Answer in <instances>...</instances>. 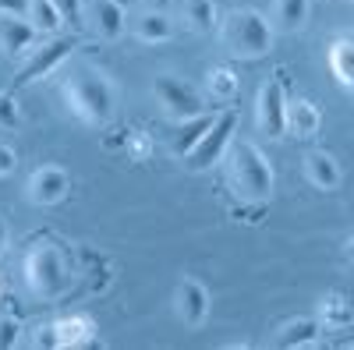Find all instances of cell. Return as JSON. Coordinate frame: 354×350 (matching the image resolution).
I'll return each mask as SVG.
<instances>
[{
  "mask_svg": "<svg viewBox=\"0 0 354 350\" xmlns=\"http://www.w3.org/2000/svg\"><path fill=\"white\" fill-rule=\"evenodd\" d=\"M61 99L64 106L78 117L82 124L88 128H100L113 117L117 96H113V85L103 71L88 68V64H75L68 68L64 81H61Z\"/></svg>",
  "mask_w": 354,
  "mask_h": 350,
  "instance_id": "6da1fadb",
  "label": "cell"
},
{
  "mask_svg": "<svg viewBox=\"0 0 354 350\" xmlns=\"http://www.w3.org/2000/svg\"><path fill=\"white\" fill-rule=\"evenodd\" d=\"M223 163H227L230 191L238 202H245V206H266V202L273 198V184H277L273 163L266 159V153L255 142H248V138L230 142Z\"/></svg>",
  "mask_w": 354,
  "mask_h": 350,
  "instance_id": "7a4b0ae2",
  "label": "cell"
},
{
  "mask_svg": "<svg viewBox=\"0 0 354 350\" xmlns=\"http://www.w3.org/2000/svg\"><path fill=\"white\" fill-rule=\"evenodd\" d=\"M277 28L255 8H234L220 18V43L238 61H262L273 50Z\"/></svg>",
  "mask_w": 354,
  "mask_h": 350,
  "instance_id": "3957f363",
  "label": "cell"
},
{
  "mask_svg": "<svg viewBox=\"0 0 354 350\" xmlns=\"http://www.w3.org/2000/svg\"><path fill=\"white\" fill-rule=\"evenodd\" d=\"M21 280L36 298H61L68 286V258L53 241H39L21 258Z\"/></svg>",
  "mask_w": 354,
  "mask_h": 350,
  "instance_id": "277c9868",
  "label": "cell"
},
{
  "mask_svg": "<svg viewBox=\"0 0 354 350\" xmlns=\"http://www.w3.org/2000/svg\"><path fill=\"white\" fill-rule=\"evenodd\" d=\"M234 128H238V117H234V110H223V113L216 117V124L205 131L202 142L185 156V166H188L192 173H202V170H213L216 163H223L230 142H234Z\"/></svg>",
  "mask_w": 354,
  "mask_h": 350,
  "instance_id": "5b68a950",
  "label": "cell"
},
{
  "mask_svg": "<svg viewBox=\"0 0 354 350\" xmlns=\"http://www.w3.org/2000/svg\"><path fill=\"white\" fill-rule=\"evenodd\" d=\"M287 89H283V75H273L270 81H262V89L255 96V128L270 138L287 135Z\"/></svg>",
  "mask_w": 354,
  "mask_h": 350,
  "instance_id": "8992f818",
  "label": "cell"
},
{
  "mask_svg": "<svg viewBox=\"0 0 354 350\" xmlns=\"http://www.w3.org/2000/svg\"><path fill=\"white\" fill-rule=\"evenodd\" d=\"M153 96L156 103L167 110V117L174 121H185V117H195V113H205V99L195 85H188L185 78L177 75H160L153 81Z\"/></svg>",
  "mask_w": 354,
  "mask_h": 350,
  "instance_id": "52a82bcc",
  "label": "cell"
},
{
  "mask_svg": "<svg viewBox=\"0 0 354 350\" xmlns=\"http://www.w3.org/2000/svg\"><path fill=\"white\" fill-rule=\"evenodd\" d=\"M71 191V173L57 163H43L28 173L25 181V198L39 209H50V206H61Z\"/></svg>",
  "mask_w": 354,
  "mask_h": 350,
  "instance_id": "ba28073f",
  "label": "cell"
},
{
  "mask_svg": "<svg viewBox=\"0 0 354 350\" xmlns=\"http://www.w3.org/2000/svg\"><path fill=\"white\" fill-rule=\"evenodd\" d=\"M71 50H78V39L75 36H53L50 43H43L39 50H32V57H28V61L21 64V71L15 75V85L21 89V85H32V81L53 75L71 57Z\"/></svg>",
  "mask_w": 354,
  "mask_h": 350,
  "instance_id": "9c48e42d",
  "label": "cell"
},
{
  "mask_svg": "<svg viewBox=\"0 0 354 350\" xmlns=\"http://www.w3.org/2000/svg\"><path fill=\"white\" fill-rule=\"evenodd\" d=\"M174 318L181 326H202L205 315H209V286L195 276H181L174 286Z\"/></svg>",
  "mask_w": 354,
  "mask_h": 350,
  "instance_id": "30bf717a",
  "label": "cell"
},
{
  "mask_svg": "<svg viewBox=\"0 0 354 350\" xmlns=\"http://www.w3.org/2000/svg\"><path fill=\"white\" fill-rule=\"evenodd\" d=\"M319 333H322V322L319 315H301V318H287V322L277 326L273 333V347L280 350H298V347H319Z\"/></svg>",
  "mask_w": 354,
  "mask_h": 350,
  "instance_id": "8fae6325",
  "label": "cell"
},
{
  "mask_svg": "<svg viewBox=\"0 0 354 350\" xmlns=\"http://www.w3.org/2000/svg\"><path fill=\"white\" fill-rule=\"evenodd\" d=\"M88 28L100 39H121L128 28V14L121 8V0H93L88 4Z\"/></svg>",
  "mask_w": 354,
  "mask_h": 350,
  "instance_id": "7c38bea8",
  "label": "cell"
},
{
  "mask_svg": "<svg viewBox=\"0 0 354 350\" xmlns=\"http://www.w3.org/2000/svg\"><path fill=\"white\" fill-rule=\"evenodd\" d=\"M216 124V113H195V117H185V121H174V138H170V153L174 156H188L195 145L202 142V135Z\"/></svg>",
  "mask_w": 354,
  "mask_h": 350,
  "instance_id": "4fadbf2b",
  "label": "cell"
},
{
  "mask_svg": "<svg viewBox=\"0 0 354 350\" xmlns=\"http://www.w3.org/2000/svg\"><path fill=\"white\" fill-rule=\"evenodd\" d=\"M39 36V28L28 21L25 14H8V11H0V50H8V53H25L28 46L36 43Z\"/></svg>",
  "mask_w": 354,
  "mask_h": 350,
  "instance_id": "5bb4252c",
  "label": "cell"
},
{
  "mask_svg": "<svg viewBox=\"0 0 354 350\" xmlns=\"http://www.w3.org/2000/svg\"><path fill=\"white\" fill-rule=\"evenodd\" d=\"M322 128V113L312 99H298L294 96L287 103V135L290 138H315Z\"/></svg>",
  "mask_w": 354,
  "mask_h": 350,
  "instance_id": "9a60e30c",
  "label": "cell"
},
{
  "mask_svg": "<svg viewBox=\"0 0 354 350\" xmlns=\"http://www.w3.org/2000/svg\"><path fill=\"white\" fill-rule=\"evenodd\" d=\"M301 166H305L308 184H312V188H319V191H337V188H340V181H344L340 163H337L330 153H308V156L301 159Z\"/></svg>",
  "mask_w": 354,
  "mask_h": 350,
  "instance_id": "2e32d148",
  "label": "cell"
},
{
  "mask_svg": "<svg viewBox=\"0 0 354 350\" xmlns=\"http://www.w3.org/2000/svg\"><path fill=\"white\" fill-rule=\"evenodd\" d=\"M131 32H135L138 43H149V46L170 43L174 39V18L163 14V11H142V14L131 18Z\"/></svg>",
  "mask_w": 354,
  "mask_h": 350,
  "instance_id": "e0dca14e",
  "label": "cell"
},
{
  "mask_svg": "<svg viewBox=\"0 0 354 350\" xmlns=\"http://www.w3.org/2000/svg\"><path fill=\"white\" fill-rule=\"evenodd\" d=\"M326 61H330L333 78L344 85L347 93H354V36H351V32H340V36L330 43Z\"/></svg>",
  "mask_w": 354,
  "mask_h": 350,
  "instance_id": "ac0fdd59",
  "label": "cell"
},
{
  "mask_svg": "<svg viewBox=\"0 0 354 350\" xmlns=\"http://www.w3.org/2000/svg\"><path fill=\"white\" fill-rule=\"evenodd\" d=\"M177 18L185 21V28H192L198 36L220 28V11L213 0H177Z\"/></svg>",
  "mask_w": 354,
  "mask_h": 350,
  "instance_id": "d6986e66",
  "label": "cell"
},
{
  "mask_svg": "<svg viewBox=\"0 0 354 350\" xmlns=\"http://www.w3.org/2000/svg\"><path fill=\"white\" fill-rule=\"evenodd\" d=\"M308 14H312V4L308 0H273V28L283 36H294V32H301V28L308 25Z\"/></svg>",
  "mask_w": 354,
  "mask_h": 350,
  "instance_id": "ffe728a7",
  "label": "cell"
},
{
  "mask_svg": "<svg viewBox=\"0 0 354 350\" xmlns=\"http://www.w3.org/2000/svg\"><path fill=\"white\" fill-rule=\"evenodd\" d=\"M319 322L326 329H347L354 322V308L340 290H330V294L319 298Z\"/></svg>",
  "mask_w": 354,
  "mask_h": 350,
  "instance_id": "44dd1931",
  "label": "cell"
},
{
  "mask_svg": "<svg viewBox=\"0 0 354 350\" xmlns=\"http://www.w3.org/2000/svg\"><path fill=\"white\" fill-rule=\"evenodd\" d=\"M57 333H61V347H93L96 343V326L88 315H68L57 322Z\"/></svg>",
  "mask_w": 354,
  "mask_h": 350,
  "instance_id": "7402d4cb",
  "label": "cell"
},
{
  "mask_svg": "<svg viewBox=\"0 0 354 350\" xmlns=\"http://www.w3.org/2000/svg\"><path fill=\"white\" fill-rule=\"evenodd\" d=\"M238 89H241V81L230 68H209L205 71V93H209L213 103H230L238 96Z\"/></svg>",
  "mask_w": 354,
  "mask_h": 350,
  "instance_id": "603a6c76",
  "label": "cell"
},
{
  "mask_svg": "<svg viewBox=\"0 0 354 350\" xmlns=\"http://www.w3.org/2000/svg\"><path fill=\"white\" fill-rule=\"evenodd\" d=\"M25 18L32 21L39 32H46V36H57L61 28L68 25L64 21V14L53 8V0H28V11H25Z\"/></svg>",
  "mask_w": 354,
  "mask_h": 350,
  "instance_id": "cb8c5ba5",
  "label": "cell"
},
{
  "mask_svg": "<svg viewBox=\"0 0 354 350\" xmlns=\"http://www.w3.org/2000/svg\"><path fill=\"white\" fill-rule=\"evenodd\" d=\"M18 124H21V106H18V99L8 96V93H0V128L15 131Z\"/></svg>",
  "mask_w": 354,
  "mask_h": 350,
  "instance_id": "d4e9b609",
  "label": "cell"
},
{
  "mask_svg": "<svg viewBox=\"0 0 354 350\" xmlns=\"http://www.w3.org/2000/svg\"><path fill=\"white\" fill-rule=\"evenodd\" d=\"M53 8L64 14L68 25H82L85 21V0H53Z\"/></svg>",
  "mask_w": 354,
  "mask_h": 350,
  "instance_id": "484cf974",
  "label": "cell"
},
{
  "mask_svg": "<svg viewBox=\"0 0 354 350\" xmlns=\"http://www.w3.org/2000/svg\"><path fill=\"white\" fill-rule=\"evenodd\" d=\"M18 333H21L18 318H11V315H0V350H11V347L18 343Z\"/></svg>",
  "mask_w": 354,
  "mask_h": 350,
  "instance_id": "4316f807",
  "label": "cell"
},
{
  "mask_svg": "<svg viewBox=\"0 0 354 350\" xmlns=\"http://www.w3.org/2000/svg\"><path fill=\"white\" fill-rule=\"evenodd\" d=\"M32 347H46V350L61 347V333H57V322L39 326V329H36V336H32Z\"/></svg>",
  "mask_w": 354,
  "mask_h": 350,
  "instance_id": "83f0119b",
  "label": "cell"
},
{
  "mask_svg": "<svg viewBox=\"0 0 354 350\" xmlns=\"http://www.w3.org/2000/svg\"><path fill=\"white\" fill-rule=\"evenodd\" d=\"M149 153H153V142L145 138V135H128V156L131 159H149Z\"/></svg>",
  "mask_w": 354,
  "mask_h": 350,
  "instance_id": "f1b7e54d",
  "label": "cell"
},
{
  "mask_svg": "<svg viewBox=\"0 0 354 350\" xmlns=\"http://www.w3.org/2000/svg\"><path fill=\"white\" fill-rule=\"evenodd\" d=\"M15 166H18V153H15V145L0 142V177H11Z\"/></svg>",
  "mask_w": 354,
  "mask_h": 350,
  "instance_id": "f546056e",
  "label": "cell"
},
{
  "mask_svg": "<svg viewBox=\"0 0 354 350\" xmlns=\"http://www.w3.org/2000/svg\"><path fill=\"white\" fill-rule=\"evenodd\" d=\"M0 11H8V14H25V11H28V0H0Z\"/></svg>",
  "mask_w": 354,
  "mask_h": 350,
  "instance_id": "4dcf8cb0",
  "label": "cell"
},
{
  "mask_svg": "<svg viewBox=\"0 0 354 350\" xmlns=\"http://www.w3.org/2000/svg\"><path fill=\"white\" fill-rule=\"evenodd\" d=\"M344 255H347V262H354V233H351L347 244H344Z\"/></svg>",
  "mask_w": 354,
  "mask_h": 350,
  "instance_id": "1f68e13d",
  "label": "cell"
},
{
  "mask_svg": "<svg viewBox=\"0 0 354 350\" xmlns=\"http://www.w3.org/2000/svg\"><path fill=\"white\" fill-rule=\"evenodd\" d=\"M4 241H8V230H4V220H0V255H4Z\"/></svg>",
  "mask_w": 354,
  "mask_h": 350,
  "instance_id": "d6a6232c",
  "label": "cell"
},
{
  "mask_svg": "<svg viewBox=\"0 0 354 350\" xmlns=\"http://www.w3.org/2000/svg\"><path fill=\"white\" fill-rule=\"evenodd\" d=\"M351 4H354V0H351Z\"/></svg>",
  "mask_w": 354,
  "mask_h": 350,
  "instance_id": "836d02e7",
  "label": "cell"
}]
</instances>
